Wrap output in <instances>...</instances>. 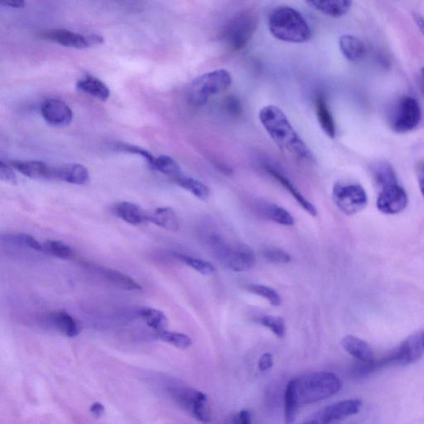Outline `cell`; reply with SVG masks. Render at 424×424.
Returning <instances> with one entry per match:
<instances>
[{
    "instance_id": "cell-1",
    "label": "cell",
    "mask_w": 424,
    "mask_h": 424,
    "mask_svg": "<svg viewBox=\"0 0 424 424\" xmlns=\"http://www.w3.org/2000/svg\"><path fill=\"white\" fill-rule=\"evenodd\" d=\"M259 119L262 126L281 151L299 160H314L309 148L280 107L269 105L262 108L259 112Z\"/></svg>"
},
{
    "instance_id": "cell-2",
    "label": "cell",
    "mask_w": 424,
    "mask_h": 424,
    "mask_svg": "<svg viewBox=\"0 0 424 424\" xmlns=\"http://www.w3.org/2000/svg\"><path fill=\"white\" fill-rule=\"evenodd\" d=\"M269 29L276 39L286 43L302 44L309 41L311 28L300 12L289 6H278L270 12Z\"/></svg>"
},
{
    "instance_id": "cell-3",
    "label": "cell",
    "mask_w": 424,
    "mask_h": 424,
    "mask_svg": "<svg viewBox=\"0 0 424 424\" xmlns=\"http://www.w3.org/2000/svg\"><path fill=\"white\" fill-rule=\"evenodd\" d=\"M299 406L313 404L334 396L342 389V381L331 372H320L293 379Z\"/></svg>"
},
{
    "instance_id": "cell-4",
    "label": "cell",
    "mask_w": 424,
    "mask_h": 424,
    "mask_svg": "<svg viewBox=\"0 0 424 424\" xmlns=\"http://www.w3.org/2000/svg\"><path fill=\"white\" fill-rule=\"evenodd\" d=\"M259 24V18L252 10H243L228 21L220 32V40L231 52H239L249 44Z\"/></svg>"
},
{
    "instance_id": "cell-5",
    "label": "cell",
    "mask_w": 424,
    "mask_h": 424,
    "mask_svg": "<svg viewBox=\"0 0 424 424\" xmlns=\"http://www.w3.org/2000/svg\"><path fill=\"white\" fill-rule=\"evenodd\" d=\"M232 77L228 70L219 69L195 79L189 87V101L195 106L206 105L214 95L230 88Z\"/></svg>"
},
{
    "instance_id": "cell-6",
    "label": "cell",
    "mask_w": 424,
    "mask_h": 424,
    "mask_svg": "<svg viewBox=\"0 0 424 424\" xmlns=\"http://www.w3.org/2000/svg\"><path fill=\"white\" fill-rule=\"evenodd\" d=\"M211 244L216 255L233 271L243 272L251 269L256 264L253 249L244 244H229L222 237H211Z\"/></svg>"
},
{
    "instance_id": "cell-7",
    "label": "cell",
    "mask_w": 424,
    "mask_h": 424,
    "mask_svg": "<svg viewBox=\"0 0 424 424\" xmlns=\"http://www.w3.org/2000/svg\"><path fill=\"white\" fill-rule=\"evenodd\" d=\"M331 197L336 206L347 215L359 213L368 204L367 192L357 184L338 182L332 189Z\"/></svg>"
},
{
    "instance_id": "cell-8",
    "label": "cell",
    "mask_w": 424,
    "mask_h": 424,
    "mask_svg": "<svg viewBox=\"0 0 424 424\" xmlns=\"http://www.w3.org/2000/svg\"><path fill=\"white\" fill-rule=\"evenodd\" d=\"M169 393L182 409L198 421L211 422V411L209 400L204 393L188 387L171 388L169 389Z\"/></svg>"
},
{
    "instance_id": "cell-9",
    "label": "cell",
    "mask_w": 424,
    "mask_h": 424,
    "mask_svg": "<svg viewBox=\"0 0 424 424\" xmlns=\"http://www.w3.org/2000/svg\"><path fill=\"white\" fill-rule=\"evenodd\" d=\"M424 356V331H418L409 336L400 346L384 357L378 364L384 367L390 365H409L416 363Z\"/></svg>"
},
{
    "instance_id": "cell-10",
    "label": "cell",
    "mask_w": 424,
    "mask_h": 424,
    "mask_svg": "<svg viewBox=\"0 0 424 424\" xmlns=\"http://www.w3.org/2000/svg\"><path fill=\"white\" fill-rule=\"evenodd\" d=\"M422 119V110L416 99L403 98L394 110L390 126L398 134H406L418 126Z\"/></svg>"
},
{
    "instance_id": "cell-11",
    "label": "cell",
    "mask_w": 424,
    "mask_h": 424,
    "mask_svg": "<svg viewBox=\"0 0 424 424\" xmlns=\"http://www.w3.org/2000/svg\"><path fill=\"white\" fill-rule=\"evenodd\" d=\"M40 39L77 49L90 48V46L102 44L104 39L97 35H82L66 29H50L40 33Z\"/></svg>"
},
{
    "instance_id": "cell-12",
    "label": "cell",
    "mask_w": 424,
    "mask_h": 424,
    "mask_svg": "<svg viewBox=\"0 0 424 424\" xmlns=\"http://www.w3.org/2000/svg\"><path fill=\"white\" fill-rule=\"evenodd\" d=\"M363 406L360 400L343 401L326 407L307 419L306 423L326 424L338 423L359 413Z\"/></svg>"
},
{
    "instance_id": "cell-13",
    "label": "cell",
    "mask_w": 424,
    "mask_h": 424,
    "mask_svg": "<svg viewBox=\"0 0 424 424\" xmlns=\"http://www.w3.org/2000/svg\"><path fill=\"white\" fill-rule=\"evenodd\" d=\"M408 202V195L405 190L398 184H396L380 189L376 206L383 214L396 215L406 209Z\"/></svg>"
},
{
    "instance_id": "cell-14",
    "label": "cell",
    "mask_w": 424,
    "mask_h": 424,
    "mask_svg": "<svg viewBox=\"0 0 424 424\" xmlns=\"http://www.w3.org/2000/svg\"><path fill=\"white\" fill-rule=\"evenodd\" d=\"M41 114L46 122L56 127H65L72 122L73 113L68 104L58 99H47L41 103Z\"/></svg>"
},
{
    "instance_id": "cell-15",
    "label": "cell",
    "mask_w": 424,
    "mask_h": 424,
    "mask_svg": "<svg viewBox=\"0 0 424 424\" xmlns=\"http://www.w3.org/2000/svg\"><path fill=\"white\" fill-rule=\"evenodd\" d=\"M16 171L33 180L55 181V167L41 161L15 160L10 163Z\"/></svg>"
},
{
    "instance_id": "cell-16",
    "label": "cell",
    "mask_w": 424,
    "mask_h": 424,
    "mask_svg": "<svg viewBox=\"0 0 424 424\" xmlns=\"http://www.w3.org/2000/svg\"><path fill=\"white\" fill-rule=\"evenodd\" d=\"M265 170L270 176L278 182V184H281L288 191L291 196L294 198V200L297 202L298 204L300 206L303 210L311 216H314V218L318 215L317 207L303 196L300 191L298 189L297 186L294 185L293 182L291 181L288 177L281 173L280 170L273 167V166H266Z\"/></svg>"
},
{
    "instance_id": "cell-17",
    "label": "cell",
    "mask_w": 424,
    "mask_h": 424,
    "mask_svg": "<svg viewBox=\"0 0 424 424\" xmlns=\"http://www.w3.org/2000/svg\"><path fill=\"white\" fill-rule=\"evenodd\" d=\"M90 180L88 170L81 164H66L55 167V181L84 185Z\"/></svg>"
},
{
    "instance_id": "cell-18",
    "label": "cell",
    "mask_w": 424,
    "mask_h": 424,
    "mask_svg": "<svg viewBox=\"0 0 424 424\" xmlns=\"http://www.w3.org/2000/svg\"><path fill=\"white\" fill-rule=\"evenodd\" d=\"M340 345L349 354L363 363H371L375 358L373 349L369 344L355 336H344L340 340Z\"/></svg>"
},
{
    "instance_id": "cell-19",
    "label": "cell",
    "mask_w": 424,
    "mask_h": 424,
    "mask_svg": "<svg viewBox=\"0 0 424 424\" xmlns=\"http://www.w3.org/2000/svg\"><path fill=\"white\" fill-rule=\"evenodd\" d=\"M114 212L119 218L132 226H141L149 222V215L138 205L124 202L115 205Z\"/></svg>"
},
{
    "instance_id": "cell-20",
    "label": "cell",
    "mask_w": 424,
    "mask_h": 424,
    "mask_svg": "<svg viewBox=\"0 0 424 424\" xmlns=\"http://www.w3.org/2000/svg\"><path fill=\"white\" fill-rule=\"evenodd\" d=\"M306 1L315 10L332 18H340L346 15L352 6V0H306Z\"/></svg>"
},
{
    "instance_id": "cell-21",
    "label": "cell",
    "mask_w": 424,
    "mask_h": 424,
    "mask_svg": "<svg viewBox=\"0 0 424 424\" xmlns=\"http://www.w3.org/2000/svg\"><path fill=\"white\" fill-rule=\"evenodd\" d=\"M315 110L320 127L329 138L334 139L336 135L335 120L329 106H328L326 99L322 95H318L316 97Z\"/></svg>"
},
{
    "instance_id": "cell-22",
    "label": "cell",
    "mask_w": 424,
    "mask_h": 424,
    "mask_svg": "<svg viewBox=\"0 0 424 424\" xmlns=\"http://www.w3.org/2000/svg\"><path fill=\"white\" fill-rule=\"evenodd\" d=\"M339 47L343 55L349 61L357 62L363 60L367 53V48L363 41L351 35L340 37Z\"/></svg>"
},
{
    "instance_id": "cell-23",
    "label": "cell",
    "mask_w": 424,
    "mask_h": 424,
    "mask_svg": "<svg viewBox=\"0 0 424 424\" xmlns=\"http://www.w3.org/2000/svg\"><path fill=\"white\" fill-rule=\"evenodd\" d=\"M77 87L81 93L89 95L90 97L103 102H106L110 95V89L108 88L105 83L93 76H86L81 79L77 83Z\"/></svg>"
},
{
    "instance_id": "cell-24",
    "label": "cell",
    "mask_w": 424,
    "mask_h": 424,
    "mask_svg": "<svg viewBox=\"0 0 424 424\" xmlns=\"http://www.w3.org/2000/svg\"><path fill=\"white\" fill-rule=\"evenodd\" d=\"M49 318L54 327L68 338H76L80 332V327H79L77 322L66 311H56V313L50 315Z\"/></svg>"
},
{
    "instance_id": "cell-25",
    "label": "cell",
    "mask_w": 424,
    "mask_h": 424,
    "mask_svg": "<svg viewBox=\"0 0 424 424\" xmlns=\"http://www.w3.org/2000/svg\"><path fill=\"white\" fill-rule=\"evenodd\" d=\"M99 272L110 284L118 287L119 289L128 291H138V292L143 291L142 286L139 282H137L131 277L126 276V274L117 271V270L99 268Z\"/></svg>"
},
{
    "instance_id": "cell-26",
    "label": "cell",
    "mask_w": 424,
    "mask_h": 424,
    "mask_svg": "<svg viewBox=\"0 0 424 424\" xmlns=\"http://www.w3.org/2000/svg\"><path fill=\"white\" fill-rule=\"evenodd\" d=\"M149 222L165 230L177 231L180 229V220L176 212L170 207H160L149 215Z\"/></svg>"
},
{
    "instance_id": "cell-27",
    "label": "cell",
    "mask_w": 424,
    "mask_h": 424,
    "mask_svg": "<svg viewBox=\"0 0 424 424\" xmlns=\"http://www.w3.org/2000/svg\"><path fill=\"white\" fill-rule=\"evenodd\" d=\"M173 181L180 188L193 194L199 200L206 201L210 197L211 191L209 186L193 177L186 176L182 173Z\"/></svg>"
},
{
    "instance_id": "cell-28",
    "label": "cell",
    "mask_w": 424,
    "mask_h": 424,
    "mask_svg": "<svg viewBox=\"0 0 424 424\" xmlns=\"http://www.w3.org/2000/svg\"><path fill=\"white\" fill-rule=\"evenodd\" d=\"M372 174L374 181L380 189L389 185L398 184L396 172L392 166L386 162H380L374 165Z\"/></svg>"
},
{
    "instance_id": "cell-29",
    "label": "cell",
    "mask_w": 424,
    "mask_h": 424,
    "mask_svg": "<svg viewBox=\"0 0 424 424\" xmlns=\"http://www.w3.org/2000/svg\"><path fill=\"white\" fill-rule=\"evenodd\" d=\"M264 215L266 218L274 223L285 227H293L295 220L288 210L276 204H266L264 206Z\"/></svg>"
},
{
    "instance_id": "cell-30",
    "label": "cell",
    "mask_w": 424,
    "mask_h": 424,
    "mask_svg": "<svg viewBox=\"0 0 424 424\" xmlns=\"http://www.w3.org/2000/svg\"><path fill=\"white\" fill-rule=\"evenodd\" d=\"M139 316L148 327L156 330V331L166 330L168 327V318L160 310L151 309V307H144L139 311Z\"/></svg>"
},
{
    "instance_id": "cell-31",
    "label": "cell",
    "mask_w": 424,
    "mask_h": 424,
    "mask_svg": "<svg viewBox=\"0 0 424 424\" xmlns=\"http://www.w3.org/2000/svg\"><path fill=\"white\" fill-rule=\"evenodd\" d=\"M153 168L169 177L172 180H175L176 177L182 174L180 166L178 165L173 157L168 155L156 157L155 164L153 165Z\"/></svg>"
},
{
    "instance_id": "cell-32",
    "label": "cell",
    "mask_w": 424,
    "mask_h": 424,
    "mask_svg": "<svg viewBox=\"0 0 424 424\" xmlns=\"http://www.w3.org/2000/svg\"><path fill=\"white\" fill-rule=\"evenodd\" d=\"M285 414L286 423H293L296 419L298 402L296 392H295L293 380H290L285 390Z\"/></svg>"
},
{
    "instance_id": "cell-33",
    "label": "cell",
    "mask_w": 424,
    "mask_h": 424,
    "mask_svg": "<svg viewBox=\"0 0 424 424\" xmlns=\"http://www.w3.org/2000/svg\"><path fill=\"white\" fill-rule=\"evenodd\" d=\"M173 255L177 260L196 270L202 276H210L215 272L214 265L209 261L197 259V258L182 255V253L176 252L173 253Z\"/></svg>"
},
{
    "instance_id": "cell-34",
    "label": "cell",
    "mask_w": 424,
    "mask_h": 424,
    "mask_svg": "<svg viewBox=\"0 0 424 424\" xmlns=\"http://www.w3.org/2000/svg\"><path fill=\"white\" fill-rule=\"evenodd\" d=\"M157 338L166 343L172 345L177 348H189L193 345V340L188 335L180 334V332L168 331L167 330L157 331Z\"/></svg>"
},
{
    "instance_id": "cell-35",
    "label": "cell",
    "mask_w": 424,
    "mask_h": 424,
    "mask_svg": "<svg viewBox=\"0 0 424 424\" xmlns=\"http://www.w3.org/2000/svg\"><path fill=\"white\" fill-rule=\"evenodd\" d=\"M44 252L61 260H70L73 251L68 244L58 240H48L44 243Z\"/></svg>"
},
{
    "instance_id": "cell-36",
    "label": "cell",
    "mask_w": 424,
    "mask_h": 424,
    "mask_svg": "<svg viewBox=\"0 0 424 424\" xmlns=\"http://www.w3.org/2000/svg\"><path fill=\"white\" fill-rule=\"evenodd\" d=\"M247 289L249 292L265 298L273 306L281 305L282 298L280 295L278 293L276 290L269 288V287L261 285H249Z\"/></svg>"
},
{
    "instance_id": "cell-37",
    "label": "cell",
    "mask_w": 424,
    "mask_h": 424,
    "mask_svg": "<svg viewBox=\"0 0 424 424\" xmlns=\"http://www.w3.org/2000/svg\"><path fill=\"white\" fill-rule=\"evenodd\" d=\"M262 325L269 328L278 338H282L285 336L286 327L284 318L278 316H264L260 319Z\"/></svg>"
},
{
    "instance_id": "cell-38",
    "label": "cell",
    "mask_w": 424,
    "mask_h": 424,
    "mask_svg": "<svg viewBox=\"0 0 424 424\" xmlns=\"http://www.w3.org/2000/svg\"><path fill=\"white\" fill-rule=\"evenodd\" d=\"M115 148L119 151L131 153V155H139L142 157L143 159L147 162L148 165H151L153 168V164H155V157L146 151V149L135 146V145L127 144H116Z\"/></svg>"
},
{
    "instance_id": "cell-39",
    "label": "cell",
    "mask_w": 424,
    "mask_h": 424,
    "mask_svg": "<svg viewBox=\"0 0 424 424\" xmlns=\"http://www.w3.org/2000/svg\"><path fill=\"white\" fill-rule=\"evenodd\" d=\"M8 240L17 244L24 245V247L35 249L39 252H44V244L37 240L35 237L30 235L19 234L8 236Z\"/></svg>"
},
{
    "instance_id": "cell-40",
    "label": "cell",
    "mask_w": 424,
    "mask_h": 424,
    "mask_svg": "<svg viewBox=\"0 0 424 424\" xmlns=\"http://www.w3.org/2000/svg\"><path fill=\"white\" fill-rule=\"evenodd\" d=\"M263 255L266 260L273 264H288L291 261L289 253L281 249H266L263 252Z\"/></svg>"
},
{
    "instance_id": "cell-41",
    "label": "cell",
    "mask_w": 424,
    "mask_h": 424,
    "mask_svg": "<svg viewBox=\"0 0 424 424\" xmlns=\"http://www.w3.org/2000/svg\"><path fill=\"white\" fill-rule=\"evenodd\" d=\"M0 180L10 185H17L18 180L10 164L0 161Z\"/></svg>"
},
{
    "instance_id": "cell-42",
    "label": "cell",
    "mask_w": 424,
    "mask_h": 424,
    "mask_svg": "<svg viewBox=\"0 0 424 424\" xmlns=\"http://www.w3.org/2000/svg\"><path fill=\"white\" fill-rule=\"evenodd\" d=\"M259 369L262 372L269 371L273 365V356L271 353H264L259 360Z\"/></svg>"
},
{
    "instance_id": "cell-43",
    "label": "cell",
    "mask_w": 424,
    "mask_h": 424,
    "mask_svg": "<svg viewBox=\"0 0 424 424\" xmlns=\"http://www.w3.org/2000/svg\"><path fill=\"white\" fill-rule=\"evenodd\" d=\"M232 422L240 424H249L251 423V414L248 410H241L238 414L233 418Z\"/></svg>"
},
{
    "instance_id": "cell-44",
    "label": "cell",
    "mask_w": 424,
    "mask_h": 424,
    "mask_svg": "<svg viewBox=\"0 0 424 424\" xmlns=\"http://www.w3.org/2000/svg\"><path fill=\"white\" fill-rule=\"evenodd\" d=\"M90 412L95 418H101L102 415L105 414V407H104L101 403H94V404L90 406Z\"/></svg>"
},
{
    "instance_id": "cell-45",
    "label": "cell",
    "mask_w": 424,
    "mask_h": 424,
    "mask_svg": "<svg viewBox=\"0 0 424 424\" xmlns=\"http://www.w3.org/2000/svg\"><path fill=\"white\" fill-rule=\"evenodd\" d=\"M2 6L14 8H22L25 6V0H0Z\"/></svg>"
},
{
    "instance_id": "cell-46",
    "label": "cell",
    "mask_w": 424,
    "mask_h": 424,
    "mask_svg": "<svg viewBox=\"0 0 424 424\" xmlns=\"http://www.w3.org/2000/svg\"><path fill=\"white\" fill-rule=\"evenodd\" d=\"M417 177L419 189L424 198V163L419 164L417 168Z\"/></svg>"
},
{
    "instance_id": "cell-47",
    "label": "cell",
    "mask_w": 424,
    "mask_h": 424,
    "mask_svg": "<svg viewBox=\"0 0 424 424\" xmlns=\"http://www.w3.org/2000/svg\"><path fill=\"white\" fill-rule=\"evenodd\" d=\"M413 17L415 23H416L419 30H421L424 35V19L418 14H414Z\"/></svg>"
},
{
    "instance_id": "cell-48",
    "label": "cell",
    "mask_w": 424,
    "mask_h": 424,
    "mask_svg": "<svg viewBox=\"0 0 424 424\" xmlns=\"http://www.w3.org/2000/svg\"><path fill=\"white\" fill-rule=\"evenodd\" d=\"M422 77H423V80L424 82V68H422Z\"/></svg>"
}]
</instances>
